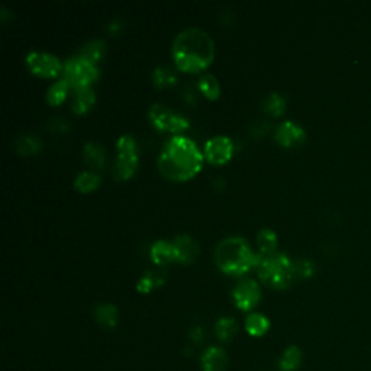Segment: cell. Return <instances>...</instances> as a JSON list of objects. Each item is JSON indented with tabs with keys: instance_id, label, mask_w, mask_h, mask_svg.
<instances>
[{
	"instance_id": "obj_19",
	"label": "cell",
	"mask_w": 371,
	"mask_h": 371,
	"mask_svg": "<svg viewBox=\"0 0 371 371\" xmlns=\"http://www.w3.org/2000/svg\"><path fill=\"white\" fill-rule=\"evenodd\" d=\"M245 330L252 337H263L270 330V321L261 313H250L245 319Z\"/></svg>"
},
{
	"instance_id": "obj_22",
	"label": "cell",
	"mask_w": 371,
	"mask_h": 371,
	"mask_svg": "<svg viewBox=\"0 0 371 371\" xmlns=\"http://www.w3.org/2000/svg\"><path fill=\"white\" fill-rule=\"evenodd\" d=\"M302 363V351L297 347H289L284 351L281 360H280V368L281 371H296Z\"/></svg>"
},
{
	"instance_id": "obj_12",
	"label": "cell",
	"mask_w": 371,
	"mask_h": 371,
	"mask_svg": "<svg viewBox=\"0 0 371 371\" xmlns=\"http://www.w3.org/2000/svg\"><path fill=\"white\" fill-rule=\"evenodd\" d=\"M173 247L177 263L190 264L197 259L199 245L189 235H179L173 242Z\"/></svg>"
},
{
	"instance_id": "obj_30",
	"label": "cell",
	"mask_w": 371,
	"mask_h": 371,
	"mask_svg": "<svg viewBox=\"0 0 371 371\" xmlns=\"http://www.w3.org/2000/svg\"><path fill=\"white\" fill-rule=\"evenodd\" d=\"M190 337H192L193 341L201 342V341H203V338H205V332H203V330H202L201 326H194L193 330L190 331Z\"/></svg>"
},
{
	"instance_id": "obj_16",
	"label": "cell",
	"mask_w": 371,
	"mask_h": 371,
	"mask_svg": "<svg viewBox=\"0 0 371 371\" xmlns=\"http://www.w3.org/2000/svg\"><path fill=\"white\" fill-rule=\"evenodd\" d=\"M96 102V94L90 88H83L74 90L73 102H71V109L76 113H86Z\"/></svg>"
},
{
	"instance_id": "obj_6",
	"label": "cell",
	"mask_w": 371,
	"mask_h": 371,
	"mask_svg": "<svg viewBox=\"0 0 371 371\" xmlns=\"http://www.w3.org/2000/svg\"><path fill=\"white\" fill-rule=\"evenodd\" d=\"M118 160L115 164V177L118 180L131 179L138 167L137 142L132 135L125 134L117 142Z\"/></svg>"
},
{
	"instance_id": "obj_17",
	"label": "cell",
	"mask_w": 371,
	"mask_h": 371,
	"mask_svg": "<svg viewBox=\"0 0 371 371\" xmlns=\"http://www.w3.org/2000/svg\"><path fill=\"white\" fill-rule=\"evenodd\" d=\"M106 51V42L101 38H94L86 42V44L80 48L79 55L84 57L86 60H89L94 64L99 63V60L102 59L103 54Z\"/></svg>"
},
{
	"instance_id": "obj_15",
	"label": "cell",
	"mask_w": 371,
	"mask_h": 371,
	"mask_svg": "<svg viewBox=\"0 0 371 371\" xmlns=\"http://www.w3.org/2000/svg\"><path fill=\"white\" fill-rule=\"evenodd\" d=\"M83 160L90 168H102L106 161V154L97 142H86L83 148Z\"/></svg>"
},
{
	"instance_id": "obj_10",
	"label": "cell",
	"mask_w": 371,
	"mask_h": 371,
	"mask_svg": "<svg viewBox=\"0 0 371 371\" xmlns=\"http://www.w3.org/2000/svg\"><path fill=\"white\" fill-rule=\"evenodd\" d=\"M232 152H234L232 139L226 135H218L210 138L206 142L203 155L212 164H225L231 160Z\"/></svg>"
},
{
	"instance_id": "obj_21",
	"label": "cell",
	"mask_w": 371,
	"mask_h": 371,
	"mask_svg": "<svg viewBox=\"0 0 371 371\" xmlns=\"http://www.w3.org/2000/svg\"><path fill=\"white\" fill-rule=\"evenodd\" d=\"M99 184H101V176L92 173V171H83L74 179V188L81 193H89L97 189Z\"/></svg>"
},
{
	"instance_id": "obj_29",
	"label": "cell",
	"mask_w": 371,
	"mask_h": 371,
	"mask_svg": "<svg viewBox=\"0 0 371 371\" xmlns=\"http://www.w3.org/2000/svg\"><path fill=\"white\" fill-rule=\"evenodd\" d=\"M294 271L297 279H310L315 273V264L309 260H296Z\"/></svg>"
},
{
	"instance_id": "obj_14",
	"label": "cell",
	"mask_w": 371,
	"mask_h": 371,
	"mask_svg": "<svg viewBox=\"0 0 371 371\" xmlns=\"http://www.w3.org/2000/svg\"><path fill=\"white\" fill-rule=\"evenodd\" d=\"M151 259L157 265H166L171 261H176L173 242L159 239L151 247Z\"/></svg>"
},
{
	"instance_id": "obj_20",
	"label": "cell",
	"mask_w": 371,
	"mask_h": 371,
	"mask_svg": "<svg viewBox=\"0 0 371 371\" xmlns=\"http://www.w3.org/2000/svg\"><path fill=\"white\" fill-rule=\"evenodd\" d=\"M94 318L102 326L113 328L118 323V309L109 303L99 305L94 309Z\"/></svg>"
},
{
	"instance_id": "obj_11",
	"label": "cell",
	"mask_w": 371,
	"mask_h": 371,
	"mask_svg": "<svg viewBox=\"0 0 371 371\" xmlns=\"http://www.w3.org/2000/svg\"><path fill=\"white\" fill-rule=\"evenodd\" d=\"M274 138L281 147L292 148L303 144L306 139V132L299 123L293 121H286L276 128Z\"/></svg>"
},
{
	"instance_id": "obj_28",
	"label": "cell",
	"mask_w": 371,
	"mask_h": 371,
	"mask_svg": "<svg viewBox=\"0 0 371 371\" xmlns=\"http://www.w3.org/2000/svg\"><path fill=\"white\" fill-rule=\"evenodd\" d=\"M199 89L208 97V99H217L221 94V86L215 76L203 74L199 79Z\"/></svg>"
},
{
	"instance_id": "obj_3",
	"label": "cell",
	"mask_w": 371,
	"mask_h": 371,
	"mask_svg": "<svg viewBox=\"0 0 371 371\" xmlns=\"http://www.w3.org/2000/svg\"><path fill=\"white\" fill-rule=\"evenodd\" d=\"M259 255L254 254L248 242L241 237L222 239L215 248V263L226 274L241 276L257 267Z\"/></svg>"
},
{
	"instance_id": "obj_31",
	"label": "cell",
	"mask_w": 371,
	"mask_h": 371,
	"mask_svg": "<svg viewBox=\"0 0 371 371\" xmlns=\"http://www.w3.org/2000/svg\"><path fill=\"white\" fill-rule=\"evenodd\" d=\"M123 26V23L119 21V19H115V21H112L110 23H109V31L112 32V34H118L119 31H121V28Z\"/></svg>"
},
{
	"instance_id": "obj_4",
	"label": "cell",
	"mask_w": 371,
	"mask_h": 371,
	"mask_svg": "<svg viewBox=\"0 0 371 371\" xmlns=\"http://www.w3.org/2000/svg\"><path fill=\"white\" fill-rule=\"evenodd\" d=\"M257 273L264 284L273 289H288L297 279L294 271V261L284 252L260 254L257 263Z\"/></svg>"
},
{
	"instance_id": "obj_27",
	"label": "cell",
	"mask_w": 371,
	"mask_h": 371,
	"mask_svg": "<svg viewBox=\"0 0 371 371\" xmlns=\"http://www.w3.org/2000/svg\"><path fill=\"white\" fill-rule=\"evenodd\" d=\"M177 80L176 74L173 73V70L166 66H159L152 73V81L157 86V88H168V86L174 84Z\"/></svg>"
},
{
	"instance_id": "obj_5",
	"label": "cell",
	"mask_w": 371,
	"mask_h": 371,
	"mask_svg": "<svg viewBox=\"0 0 371 371\" xmlns=\"http://www.w3.org/2000/svg\"><path fill=\"white\" fill-rule=\"evenodd\" d=\"M63 73L64 80H67L70 88L77 90L90 88V84L99 77V67L97 64L86 60L81 55H73L64 61Z\"/></svg>"
},
{
	"instance_id": "obj_2",
	"label": "cell",
	"mask_w": 371,
	"mask_h": 371,
	"mask_svg": "<svg viewBox=\"0 0 371 371\" xmlns=\"http://www.w3.org/2000/svg\"><path fill=\"white\" fill-rule=\"evenodd\" d=\"M215 55V44L201 28H186L173 41V59L181 71L196 73L206 68Z\"/></svg>"
},
{
	"instance_id": "obj_8",
	"label": "cell",
	"mask_w": 371,
	"mask_h": 371,
	"mask_svg": "<svg viewBox=\"0 0 371 371\" xmlns=\"http://www.w3.org/2000/svg\"><path fill=\"white\" fill-rule=\"evenodd\" d=\"M26 66L34 74L41 77H55L63 70L61 61L55 55L44 51H31L26 55Z\"/></svg>"
},
{
	"instance_id": "obj_7",
	"label": "cell",
	"mask_w": 371,
	"mask_h": 371,
	"mask_svg": "<svg viewBox=\"0 0 371 371\" xmlns=\"http://www.w3.org/2000/svg\"><path fill=\"white\" fill-rule=\"evenodd\" d=\"M148 117L157 130L167 131V132L177 134V132L188 130L190 125V122L184 117L179 115V113L173 110H170L167 106L161 103L152 105L148 110Z\"/></svg>"
},
{
	"instance_id": "obj_24",
	"label": "cell",
	"mask_w": 371,
	"mask_h": 371,
	"mask_svg": "<svg viewBox=\"0 0 371 371\" xmlns=\"http://www.w3.org/2000/svg\"><path fill=\"white\" fill-rule=\"evenodd\" d=\"M257 244H259L261 254H271L276 252L277 248V235L273 230H268V228H264L257 235Z\"/></svg>"
},
{
	"instance_id": "obj_26",
	"label": "cell",
	"mask_w": 371,
	"mask_h": 371,
	"mask_svg": "<svg viewBox=\"0 0 371 371\" xmlns=\"http://www.w3.org/2000/svg\"><path fill=\"white\" fill-rule=\"evenodd\" d=\"M264 110L271 117H281L286 110V99L279 93H270L264 101Z\"/></svg>"
},
{
	"instance_id": "obj_13",
	"label": "cell",
	"mask_w": 371,
	"mask_h": 371,
	"mask_svg": "<svg viewBox=\"0 0 371 371\" xmlns=\"http://www.w3.org/2000/svg\"><path fill=\"white\" fill-rule=\"evenodd\" d=\"M228 355L219 347H210L202 357L203 371H225L228 367Z\"/></svg>"
},
{
	"instance_id": "obj_9",
	"label": "cell",
	"mask_w": 371,
	"mask_h": 371,
	"mask_svg": "<svg viewBox=\"0 0 371 371\" xmlns=\"http://www.w3.org/2000/svg\"><path fill=\"white\" fill-rule=\"evenodd\" d=\"M235 305L241 310H251L261 301V290L259 283L252 279L241 280L232 290Z\"/></svg>"
},
{
	"instance_id": "obj_23",
	"label": "cell",
	"mask_w": 371,
	"mask_h": 371,
	"mask_svg": "<svg viewBox=\"0 0 371 371\" xmlns=\"http://www.w3.org/2000/svg\"><path fill=\"white\" fill-rule=\"evenodd\" d=\"M70 84L67 83V80L61 79L57 83H54L51 88L47 90V102L52 106L61 105L64 102V99L67 96Z\"/></svg>"
},
{
	"instance_id": "obj_18",
	"label": "cell",
	"mask_w": 371,
	"mask_h": 371,
	"mask_svg": "<svg viewBox=\"0 0 371 371\" xmlns=\"http://www.w3.org/2000/svg\"><path fill=\"white\" fill-rule=\"evenodd\" d=\"M13 148L21 155H32L41 151L42 144L37 137L31 134H23L13 141Z\"/></svg>"
},
{
	"instance_id": "obj_1",
	"label": "cell",
	"mask_w": 371,
	"mask_h": 371,
	"mask_svg": "<svg viewBox=\"0 0 371 371\" xmlns=\"http://www.w3.org/2000/svg\"><path fill=\"white\" fill-rule=\"evenodd\" d=\"M203 159V152L192 139L183 135H174L164 142L157 164L166 179L184 181L201 171Z\"/></svg>"
},
{
	"instance_id": "obj_25",
	"label": "cell",
	"mask_w": 371,
	"mask_h": 371,
	"mask_svg": "<svg viewBox=\"0 0 371 371\" xmlns=\"http://www.w3.org/2000/svg\"><path fill=\"white\" fill-rule=\"evenodd\" d=\"M217 335L221 341H231L238 332V323L232 318H221L215 326Z\"/></svg>"
}]
</instances>
